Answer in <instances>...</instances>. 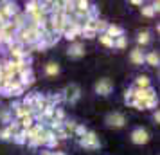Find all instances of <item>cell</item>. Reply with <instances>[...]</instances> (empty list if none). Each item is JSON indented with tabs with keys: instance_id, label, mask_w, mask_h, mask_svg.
Here are the masks:
<instances>
[{
	"instance_id": "e575fe53",
	"label": "cell",
	"mask_w": 160,
	"mask_h": 155,
	"mask_svg": "<svg viewBox=\"0 0 160 155\" xmlns=\"http://www.w3.org/2000/svg\"><path fill=\"white\" fill-rule=\"evenodd\" d=\"M43 155H51V153H49V152H47V153H43Z\"/></svg>"
},
{
	"instance_id": "4316f807",
	"label": "cell",
	"mask_w": 160,
	"mask_h": 155,
	"mask_svg": "<svg viewBox=\"0 0 160 155\" xmlns=\"http://www.w3.org/2000/svg\"><path fill=\"white\" fill-rule=\"evenodd\" d=\"M106 27H108V23L106 22H102V20H97V33H106Z\"/></svg>"
},
{
	"instance_id": "8fae6325",
	"label": "cell",
	"mask_w": 160,
	"mask_h": 155,
	"mask_svg": "<svg viewBox=\"0 0 160 155\" xmlns=\"http://www.w3.org/2000/svg\"><path fill=\"white\" fill-rule=\"evenodd\" d=\"M130 58H131V61H133L135 65H142V63H144V54H142L140 49H133L131 54H130Z\"/></svg>"
},
{
	"instance_id": "9c48e42d",
	"label": "cell",
	"mask_w": 160,
	"mask_h": 155,
	"mask_svg": "<svg viewBox=\"0 0 160 155\" xmlns=\"http://www.w3.org/2000/svg\"><path fill=\"white\" fill-rule=\"evenodd\" d=\"M153 97H157V94H155V90L149 87V89H144V90H135V99H138V101H148V99H153Z\"/></svg>"
},
{
	"instance_id": "44dd1931",
	"label": "cell",
	"mask_w": 160,
	"mask_h": 155,
	"mask_svg": "<svg viewBox=\"0 0 160 155\" xmlns=\"http://www.w3.org/2000/svg\"><path fill=\"white\" fill-rule=\"evenodd\" d=\"M54 121H59V123H63V119H65V112L61 110V108H54V116H52Z\"/></svg>"
},
{
	"instance_id": "4dcf8cb0",
	"label": "cell",
	"mask_w": 160,
	"mask_h": 155,
	"mask_svg": "<svg viewBox=\"0 0 160 155\" xmlns=\"http://www.w3.org/2000/svg\"><path fill=\"white\" fill-rule=\"evenodd\" d=\"M74 132L78 133V135H79V139H81V137H83V135L87 133V128H85V126H81V125H78V126H76V130H74Z\"/></svg>"
},
{
	"instance_id": "8992f818",
	"label": "cell",
	"mask_w": 160,
	"mask_h": 155,
	"mask_svg": "<svg viewBox=\"0 0 160 155\" xmlns=\"http://www.w3.org/2000/svg\"><path fill=\"white\" fill-rule=\"evenodd\" d=\"M131 141L135 142V144H146L148 141H149V133L146 132L144 128H135L133 132H131Z\"/></svg>"
},
{
	"instance_id": "cb8c5ba5",
	"label": "cell",
	"mask_w": 160,
	"mask_h": 155,
	"mask_svg": "<svg viewBox=\"0 0 160 155\" xmlns=\"http://www.w3.org/2000/svg\"><path fill=\"white\" fill-rule=\"evenodd\" d=\"M99 40H101L102 45H106V47H113V40H112L108 34H101V36H99Z\"/></svg>"
},
{
	"instance_id": "f1b7e54d",
	"label": "cell",
	"mask_w": 160,
	"mask_h": 155,
	"mask_svg": "<svg viewBox=\"0 0 160 155\" xmlns=\"http://www.w3.org/2000/svg\"><path fill=\"white\" fill-rule=\"evenodd\" d=\"M157 103H158V101H157V97H153V99L144 101V106H146V108H155V106H157Z\"/></svg>"
},
{
	"instance_id": "836d02e7",
	"label": "cell",
	"mask_w": 160,
	"mask_h": 155,
	"mask_svg": "<svg viewBox=\"0 0 160 155\" xmlns=\"http://www.w3.org/2000/svg\"><path fill=\"white\" fill-rule=\"evenodd\" d=\"M51 155H65V153H61V152H54V153H51Z\"/></svg>"
},
{
	"instance_id": "7402d4cb",
	"label": "cell",
	"mask_w": 160,
	"mask_h": 155,
	"mask_svg": "<svg viewBox=\"0 0 160 155\" xmlns=\"http://www.w3.org/2000/svg\"><path fill=\"white\" fill-rule=\"evenodd\" d=\"M137 42L138 45H146V44H149V33H140L137 38Z\"/></svg>"
},
{
	"instance_id": "6da1fadb",
	"label": "cell",
	"mask_w": 160,
	"mask_h": 155,
	"mask_svg": "<svg viewBox=\"0 0 160 155\" xmlns=\"http://www.w3.org/2000/svg\"><path fill=\"white\" fill-rule=\"evenodd\" d=\"M79 144L83 148H88V150H97V148L101 146L99 144V139H97V135L94 132H87L83 137L79 139Z\"/></svg>"
},
{
	"instance_id": "4fadbf2b",
	"label": "cell",
	"mask_w": 160,
	"mask_h": 155,
	"mask_svg": "<svg viewBox=\"0 0 160 155\" xmlns=\"http://www.w3.org/2000/svg\"><path fill=\"white\" fill-rule=\"evenodd\" d=\"M42 9V2H27L25 6V16H31L32 13H36Z\"/></svg>"
},
{
	"instance_id": "7c38bea8",
	"label": "cell",
	"mask_w": 160,
	"mask_h": 155,
	"mask_svg": "<svg viewBox=\"0 0 160 155\" xmlns=\"http://www.w3.org/2000/svg\"><path fill=\"white\" fill-rule=\"evenodd\" d=\"M11 20H13V25H15V29H22V27H25V20H27V16L25 15H20V13H18V15H15L13 16V18H11Z\"/></svg>"
},
{
	"instance_id": "2e32d148",
	"label": "cell",
	"mask_w": 160,
	"mask_h": 155,
	"mask_svg": "<svg viewBox=\"0 0 160 155\" xmlns=\"http://www.w3.org/2000/svg\"><path fill=\"white\" fill-rule=\"evenodd\" d=\"M15 112H16V116H18V119L27 117V116H32V110H31V106H25V105H20V106H18Z\"/></svg>"
},
{
	"instance_id": "5bb4252c",
	"label": "cell",
	"mask_w": 160,
	"mask_h": 155,
	"mask_svg": "<svg viewBox=\"0 0 160 155\" xmlns=\"http://www.w3.org/2000/svg\"><path fill=\"white\" fill-rule=\"evenodd\" d=\"M34 123H36L34 116H27V117H22V119H20V126H22L25 132H27L29 128H32V126H34Z\"/></svg>"
},
{
	"instance_id": "f546056e",
	"label": "cell",
	"mask_w": 160,
	"mask_h": 155,
	"mask_svg": "<svg viewBox=\"0 0 160 155\" xmlns=\"http://www.w3.org/2000/svg\"><path fill=\"white\" fill-rule=\"evenodd\" d=\"M0 119H2L4 123H13V121H11V117H9V112L8 110H2V112H0Z\"/></svg>"
},
{
	"instance_id": "ba28073f",
	"label": "cell",
	"mask_w": 160,
	"mask_h": 155,
	"mask_svg": "<svg viewBox=\"0 0 160 155\" xmlns=\"http://www.w3.org/2000/svg\"><path fill=\"white\" fill-rule=\"evenodd\" d=\"M67 54L70 58H81L85 54V45L83 44H70V47L67 49Z\"/></svg>"
},
{
	"instance_id": "7a4b0ae2",
	"label": "cell",
	"mask_w": 160,
	"mask_h": 155,
	"mask_svg": "<svg viewBox=\"0 0 160 155\" xmlns=\"http://www.w3.org/2000/svg\"><path fill=\"white\" fill-rule=\"evenodd\" d=\"M106 125L112 126V128H122L126 125V117L121 112H110L106 116Z\"/></svg>"
},
{
	"instance_id": "d4e9b609",
	"label": "cell",
	"mask_w": 160,
	"mask_h": 155,
	"mask_svg": "<svg viewBox=\"0 0 160 155\" xmlns=\"http://www.w3.org/2000/svg\"><path fill=\"white\" fill-rule=\"evenodd\" d=\"M63 126H65V128H63V130H65L67 133H70L72 132V130H76V121H67V123H63Z\"/></svg>"
},
{
	"instance_id": "277c9868",
	"label": "cell",
	"mask_w": 160,
	"mask_h": 155,
	"mask_svg": "<svg viewBox=\"0 0 160 155\" xmlns=\"http://www.w3.org/2000/svg\"><path fill=\"white\" fill-rule=\"evenodd\" d=\"M0 13L9 22L15 15H18V6H16L15 2H4V4H0Z\"/></svg>"
},
{
	"instance_id": "3957f363",
	"label": "cell",
	"mask_w": 160,
	"mask_h": 155,
	"mask_svg": "<svg viewBox=\"0 0 160 155\" xmlns=\"http://www.w3.org/2000/svg\"><path fill=\"white\" fill-rule=\"evenodd\" d=\"M61 94H63V99L70 101V103H76V101L79 99V96H81V89L78 87V85H74L72 83V85H68Z\"/></svg>"
},
{
	"instance_id": "52a82bcc",
	"label": "cell",
	"mask_w": 160,
	"mask_h": 155,
	"mask_svg": "<svg viewBox=\"0 0 160 155\" xmlns=\"http://www.w3.org/2000/svg\"><path fill=\"white\" fill-rule=\"evenodd\" d=\"M18 76H20L18 83L22 85V89H25V87H31V85L34 83V74H32V70H31V69H27V70L20 72Z\"/></svg>"
},
{
	"instance_id": "83f0119b",
	"label": "cell",
	"mask_w": 160,
	"mask_h": 155,
	"mask_svg": "<svg viewBox=\"0 0 160 155\" xmlns=\"http://www.w3.org/2000/svg\"><path fill=\"white\" fill-rule=\"evenodd\" d=\"M81 36H85V38H88V40H90V38L97 36V33H94V31H88V29H83V31H81Z\"/></svg>"
},
{
	"instance_id": "5b68a950",
	"label": "cell",
	"mask_w": 160,
	"mask_h": 155,
	"mask_svg": "<svg viewBox=\"0 0 160 155\" xmlns=\"http://www.w3.org/2000/svg\"><path fill=\"white\" fill-rule=\"evenodd\" d=\"M112 90H113V83L110 81V80H106V78H102V80H99V81L95 83V92L99 96H108Z\"/></svg>"
},
{
	"instance_id": "d6986e66",
	"label": "cell",
	"mask_w": 160,
	"mask_h": 155,
	"mask_svg": "<svg viewBox=\"0 0 160 155\" xmlns=\"http://www.w3.org/2000/svg\"><path fill=\"white\" fill-rule=\"evenodd\" d=\"M13 141H15V142H18V144H23V142H27V135H25V130H22V132H16L15 135H13Z\"/></svg>"
},
{
	"instance_id": "d6a6232c",
	"label": "cell",
	"mask_w": 160,
	"mask_h": 155,
	"mask_svg": "<svg viewBox=\"0 0 160 155\" xmlns=\"http://www.w3.org/2000/svg\"><path fill=\"white\" fill-rule=\"evenodd\" d=\"M153 119H155V121H157V123H158V121H160V114H158V110L155 112V116H153Z\"/></svg>"
},
{
	"instance_id": "ac0fdd59",
	"label": "cell",
	"mask_w": 160,
	"mask_h": 155,
	"mask_svg": "<svg viewBox=\"0 0 160 155\" xmlns=\"http://www.w3.org/2000/svg\"><path fill=\"white\" fill-rule=\"evenodd\" d=\"M144 61H148L151 67H157L158 65V54L157 52H149L148 56H144Z\"/></svg>"
},
{
	"instance_id": "9a60e30c",
	"label": "cell",
	"mask_w": 160,
	"mask_h": 155,
	"mask_svg": "<svg viewBox=\"0 0 160 155\" xmlns=\"http://www.w3.org/2000/svg\"><path fill=\"white\" fill-rule=\"evenodd\" d=\"M135 85L138 87V90H144V89H149V87H151L148 76H138L137 80H135Z\"/></svg>"
},
{
	"instance_id": "603a6c76",
	"label": "cell",
	"mask_w": 160,
	"mask_h": 155,
	"mask_svg": "<svg viewBox=\"0 0 160 155\" xmlns=\"http://www.w3.org/2000/svg\"><path fill=\"white\" fill-rule=\"evenodd\" d=\"M113 47H117V49H124L126 47V38L124 36H119L113 40Z\"/></svg>"
},
{
	"instance_id": "e0dca14e",
	"label": "cell",
	"mask_w": 160,
	"mask_h": 155,
	"mask_svg": "<svg viewBox=\"0 0 160 155\" xmlns=\"http://www.w3.org/2000/svg\"><path fill=\"white\" fill-rule=\"evenodd\" d=\"M45 72L49 74V76H56V74H59V65L54 63V61H51V63L45 65Z\"/></svg>"
},
{
	"instance_id": "ffe728a7",
	"label": "cell",
	"mask_w": 160,
	"mask_h": 155,
	"mask_svg": "<svg viewBox=\"0 0 160 155\" xmlns=\"http://www.w3.org/2000/svg\"><path fill=\"white\" fill-rule=\"evenodd\" d=\"M135 99V90L133 89H128L126 92H124V101H126V105H131V101Z\"/></svg>"
},
{
	"instance_id": "30bf717a",
	"label": "cell",
	"mask_w": 160,
	"mask_h": 155,
	"mask_svg": "<svg viewBox=\"0 0 160 155\" xmlns=\"http://www.w3.org/2000/svg\"><path fill=\"white\" fill-rule=\"evenodd\" d=\"M122 27H121V25H115V23H110L108 27H106V33H104V34H108L110 38H112V40H113V38H119V36H122Z\"/></svg>"
},
{
	"instance_id": "484cf974",
	"label": "cell",
	"mask_w": 160,
	"mask_h": 155,
	"mask_svg": "<svg viewBox=\"0 0 160 155\" xmlns=\"http://www.w3.org/2000/svg\"><path fill=\"white\" fill-rule=\"evenodd\" d=\"M155 13H157V11L153 9V6H144V8H142V15L144 16H153Z\"/></svg>"
},
{
	"instance_id": "1f68e13d",
	"label": "cell",
	"mask_w": 160,
	"mask_h": 155,
	"mask_svg": "<svg viewBox=\"0 0 160 155\" xmlns=\"http://www.w3.org/2000/svg\"><path fill=\"white\" fill-rule=\"evenodd\" d=\"M56 137H59V139H67V137H68V133H67L65 130H63V128H61V130H58Z\"/></svg>"
}]
</instances>
